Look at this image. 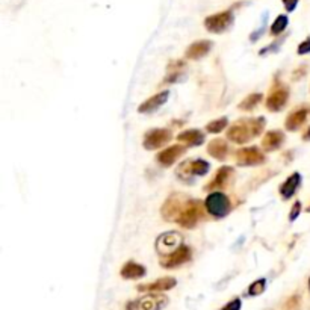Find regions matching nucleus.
Here are the masks:
<instances>
[{
    "label": "nucleus",
    "mask_w": 310,
    "mask_h": 310,
    "mask_svg": "<svg viewBox=\"0 0 310 310\" xmlns=\"http://www.w3.org/2000/svg\"><path fill=\"white\" fill-rule=\"evenodd\" d=\"M182 245V236L177 231H170V233H164L158 238L156 242V248L161 253V256H168L173 251H176L179 247Z\"/></svg>",
    "instance_id": "1a4fd4ad"
},
{
    "label": "nucleus",
    "mask_w": 310,
    "mask_h": 310,
    "mask_svg": "<svg viewBox=\"0 0 310 310\" xmlns=\"http://www.w3.org/2000/svg\"><path fill=\"white\" fill-rule=\"evenodd\" d=\"M120 274L126 280H138V279H142L145 276V268L142 265L130 260V262L124 263V266L121 268Z\"/></svg>",
    "instance_id": "6ab92c4d"
},
{
    "label": "nucleus",
    "mask_w": 310,
    "mask_h": 310,
    "mask_svg": "<svg viewBox=\"0 0 310 310\" xmlns=\"http://www.w3.org/2000/svg\"><path fill=\"white\" fill-rule=\"evenodd\" d=\"M307 113H309V110H307L306 107H304V109H298V110L289 113L288 118H286V123H285L286 129L291 130V132L300 129V127L306 123V120H307Z\"/></svg>",
    "instance_id": "4be33fe9"
},
{
    "label": "nucleus",
    "mask_w": 310,
    "mask_h": 310,
    "mask_svg": "<svg viewBox=\"0 0 310 310\" xmlns=\"http://www.w3.org/2000/svg\"><path fill=\"white\" fill-rule=\"evenodd\" d=\"M298 55H307V53H310V36L309 38H306L300 46H298Z\"/></svg>",
    "instance_id": "2f4dec72"
},
{
    "label": "nucleus",
    "mask_w": 310,
    "mask_h": 310,
    "mask_svg": "<svg viewBox=\"0 0 310 310\" xmlns=\"http://www.w3.org/2000/svg\"><path fill=\"white\" fill-rule=\"evenodd\" d=\"M189 202H191V200H189L186 196H182V194H179V192L171 194V196L165 200V203H164V206H162V210H161L164 219H167V221L176 219V221H177V218L180 216V213L185 210V207L188 206Z\"/></svg>",
    "instance_id": "f03ea898"
},
{
    "label": "nucleus",
    "mask_w": 310,
    "mask_h": 310,
    "mask_svg": "<svg viewBox=\"0 0 310 310\" xmlns=\"http://www.w3.org/2000/svg\"><path fill=\"white\" fill-rule=\"evenodd\" d=\"M265 289H266V279H259L248 286V295L259 297L265 292Z\"/></svg>",
    "instance_id": "bb28decb"
},
{
    "label": "nucleus",
    "mask_w": 310,
    "mask_h": 310,
    "mask_svg": "<svg viewBox=\"0 0 310 310\" xmlns=\"http://www.w3.org/2000/svg\"><path fill=\"white\" fill-rule=\"evenodd\" d=\"M242 307V301L239 298H235L231 301H228L227 304H224L219 310H241Z\"/></svg>",
    "instance_id": "c756f323"
},
{
    "label": "nucleus",
    "mask_w": 310,
    "mask_h": 310,
    "mask_svg": "<svg viewBox=\"0 0 310 310\" xmlns=\"http://www.w3.org/2000/svg\"><path fill=\"white\" fill-rule=\"evenodd\" d=\"M203 207H205V203H202L199 200L189 202L188 206L185 207V210L177 218V224L182 225L183 228H194L205 215Z\"/></svg>",
    "instance_id": "7ed1b4c3"
},
{
    "label": "nucleus",
    "mask_w": 310,
    "mask_h": 310,
    "mask_svg": "<svg viewBox=\"0 0 310 310\" xmlns=\"http://www.w3.org/2000/svg\"><path fill=\"white\" fill-rule=\"evenodd\" d=\"M212 46H213V43L209 41V40H200V41H196V43H192V44L186 49L185 56H186L188 59L199 61V59H202L203 56H206L207 53L210 52Z\"/></svg>",
    "instance_id": "2eb2a0df"
},
{
    "label": "nucleus",
    "mask_w": 310,
    "mask_h": 310,
    "mask_svg": "<svg viewBox=\"0 0 310 310\" xmlns=\"http://www.w3.org/2000/svg\"><path fill=\"white\" fill-rule=\"evenodd\" d=\"M300 183H301V176H300L298 173H294L292 176H289V177L286 179V182H285V183L282 185V188H280V196H282V199H285V200L291 199V197L297 192Z\"/></svg>",
    "instance_id": "412c9836"
},
{
    "label": "nucleus",
    "mask_w": 310,
    "mask_h": 310,
    "mask_svg": "<svg viewBox=\"0 0 310 310\" xmlns=\"http://www.w3.org/2000/svg\"><path fill=\"white\" fill-rule=\"evenodd\" d=\"M282 2H283L285 9H286L288 12H292V11L297 8V5H298V0H282Z\"/></svg>",
    "instance_id": "473e14b6"
},
{
    "label": "nucleus",
    "mask_w": 310,
    "mask_h": 310,
    "mask_svg": "<svg viewBox=\"0 0 310 310\" xmlns=\"http://www.w3.org/2000/svg\"><path fill=\"white\" fill-rule=\"evenodd\" d=\"M309 289H310V279H309Z\"/></svg>",
    "instance_id": "e433bc0d"
},
{
    "label": "nucleus",
    "mask_w": 310,
    "mask_h": 310,
    "mask_svg": "<svg viewBox=\"0 0 310 310\" xmlns=\"http://www.w3.org/2000/svg\"><path fill=\"white\" fill-rule=\"evenodd\" d=\"M231 174H233V168H230V167H221V168L215 173V176H213V179L210 180V183H209L207 186H205V189L210 191V192L221 191L222 188L227 186V183H228Z\"/></svg>",
    "instance_id": "ddd939ff"
},
{
    "label": "nucleus",
    "mask_w": 310,
    "mask_h": 310,
    "mask_svg": "<svg viewBox=\"0 0 310 310\" xmlns=\"http://www.w3.org/2000/svg\"><path fill=\"white\" fill-rule=\"evenodd\" d=\"M209 168H210L209 162L203 161V159L191 161V173H192V176H205L207 171H209Z\"/></svg>",
    "instance_id": "a878e982"
},
{
    "label": "nucleus",
    "mask_w": 310,
    "mask_h": 310,
    "mask_svg": "<svg viewBox=\"0 0 310 310\" xmlns=\"http://www.w3.org/2000/svg\"><path fill=\"white\" fill-rule=\"evenodd\" d=\"M288 23H289L288 15H285V14L279 15V17L274 20V23L271 24V30H269V32H271V35L277 36V35L283 33V32H285V29L288 27Z\"/></svg>",
    "instance_id": "b1692460"
},
{
    "label": "nucleus",
    "mask_w": 310,
    "mask_h": 310,
    "mask_svg": "<svg viewBox=\"0 0 310 310\" xmlns=\"http://www.w3.org/2000/svg\"><path fill=\"white\" fill-rule=\"evenodd\" d=\"M262 94H259V93H256V94H250V96H247L241 103L238 104V107L241 109V110H253L257 104L262 102Z\"/></svg>",
    "instance_id": "5701e85b"
},
{
    "label": "nucleus",
    "mask_w": 310,
    "mask_h": 310,
    "mask_svg": "<svg viewBox=\"0 0 310 310\" xmlns=\"http://www.w3.org/2000/svg\"><path fill=\"white\" fill-rule=\"evenodd\" d=\"M177 141H180L189 147H199L205 142V135L199 129H191V130H185V132L179 133Z\"/></svg>",
    "instance_id": "a211bd4d"
},
{
    "label": "nucleus",
    "mask_w": 310,
    "mask_h": 310,
    "mask_svg": "<svg viewBox=\"0 0 310 310\" xmlns=\"http://www.w3.org/2000/svg\"><path fill=\"white\" fill-rule=\"evenodd\" d=\"M168 97H170V93L168 91H162V93H158L154 96H151L148 100L142 102L138 107V112L141 113H150V112H154L156 109H159L162 104H165L168 102Z\"/></svg>",
    "instance_id": "dca6fc26"
},
{
    "label": "nucleus",
    "mask_w": 310,
    "mask_h": 310,
    "mask_svg": "<svg viewBox=\"0 0 310 310\" xmlns=\"http://www.w3.org/2000/svg\"><path fill=\"white\" fill-rule=\"evenodd\" d=\"M227 138L235 144H247L251 138H254L251 118L239 120L235 124H231L227 132Z\"/></svg>",
    "instance_id": "20e7f679"
},
{
    "label": "nucleus",
    "mask_w": 310,
    "mask_h": 310,
    "mask_svg": "<svg viewBox=\"0 0 310 310\" xmlns=\"http://www.w3.org/2000/svg\"><path fill=\"white\" fill-rule=\"evenodd\" d=\"M225 127H227V118L222 117V118H218V120L210 121V123L206 126V130L209 133H213V135H215V133L222 132Z\"/></svg>",
    "instance_id": "cd10ccee"
},
{
    "label": "nucleus",
    "mask_w": 310,
    "mask_h": 310,
    "mask_svg": "<svg viewBox=\"0 0 310 310\" xmlns=\"http://www.w3.org/2000/svg\"><path fill=\"white\" fill-rule=\"evenodd\" d=\"M285 142V133L280 130H271L268 132L262 139V147L265 151H274L279 150Z\"/></svg>",
    "instance_id": "f3484780"
},
{
    "label": "nucleus",
    "mask_w": 310,
    "mask_h": 310,
    "mask_svg": "<svg viewBox=\"0 0 310 310\" xmlns=\"http://www.w3.org/2000/svg\"><path fill=\"white\" fill-rule=\"evenodd\" d=\"M233 11L227 9L205 18V27L212 33H222L233 24Z\"/></svg>",
    "instance_id": "39448f33"
},
{
    "label": "nucleus",
    "mask_w": 310,
    "mask_h": 310,
    "mask_svg": "<svg viewBox=\"0 0 310 310\" xmlns=\"http://www.w3.org/2000/svg\"><path fill=\"white\" fill-rule=\"evenodd\" d=\"M177 285V280L174 277H162L159 280H154L151 283H145V285H139L136 289L139 292H150V294H161L165 291L173 289Z\"/></svg>",
    "instance_id": "9b49d317"
},
{
    "label": "nucleus",
    "mask_w": 310,
    "mask_h": 310,
    "mask_svg": "<svg viewBox=\"0 0 310 310\" xmlns=\"http://www.w3.org/2000/svg\"><path fill=\"white\" fill-rule=\"evenodd\" d=\"M173 135L168 129H150L142 139V145L145 150H158L167 145L171 141Z\"/></svg>",
    "instance_id": "423d86ee"
},
{
    "label": "nucleus",
    "mask_w": 310,
    "mask_h": 310,
    "mask_svg": "<svg viewBox=\"0 0 310 310\" xmlns=\"http://www.w3.org/2000/svg\"><path fill=\"white\" fill-rule=\"evenodd\" d=\"M282 310H301V297L298 294L289 297L283 306H282Z\"/></svg>",
    "instance_id": "c85d7f7f"
},
{
    "label": "nucleus",
    "mask_w": 310,
    "mask_h": 310,
    "mask_svg": "<svg viewBox=\"0 0 310 310\" xmlns=\"http://www.w3.org/2000/svg\"><path fill=\"white\" fill-rule=\"evenodd\" d=\"M236 164L241 167H254L265 162L263 153L256 147H244L236 151Z\"/></svg>",
    "instance_id": "6e6552de"
},
{
    "label": "nucleus",
    "mask_w": 310,
    "mask_h": 310,
    "mask_svg": "<svg viewBox=\"0 0 310 310\" xmlns=\"http://www.w3.org/2000/svg\"><path fill=\"white\" fill-rule=\"evenodd\" d=\"M192 257V251L188 245L182 244L176 251H173L171 254L168 256H164L161 257V265L162 268L165 269H174V268H179L180 265H185L186 262H189Z\"/></svg>",
    "instance_id": "0eeeda50"
},
{
    "label": "nucleus",
    "mask_w": 310,
    "mask_h": 310,
    "mask_svg": "<svg viewBox=\"0 0 310 310\" xmlns=\"http://www.w3.org/2000/svg\"><path fill=\"white\" fill-rule=\"evenodd\" d=\"M307 212H310V206H309V207H307Z\"/></svg>",
    "instance_id": "c9c22d12"
},
{
    "label": "nucleus",
    "mask_w": 310,
    "mask_h": 310,
    "mask_svg": "<svg viewBox=\"0 0 310 310\" xmlns=\"http://www.w3.org/2000/svg\"><path fill=\"white\" fill-rule=\"evenodd\" d=\"M303 139H304V141H310V127L303 133Z\"/></svg>",
    "instance_id": "f704fd0d"
},
{
    "label": "nucleus",
    "mask_w": 310,
    "mask_h": 310,
    "mask_svg": "<svg viewBox=\"0 0 310 310\" xmlns=\"http://www.w3.org/2000/svg\"><path fill=\"white\" fill-rule=\"evenodd\" d=\"M306 70H307V67H306V65H304V67H300L298 70H295L297 73H294V79H295V81H298L301 76H304V74H306Z\"/></svg>",
    "instance_id": "72a5a7b5"
},
{
    "label": "nucleus",
    "mask_w": 310,
    "mask_h": 310,
    "mask_svg": "<svg viewBox=\"0 0 310 310\" xmlns=\"http://www.w3.org/2000/svg\"><path fill=\"white\" fill-rule=\"evenodd\" d=\"M205 209L207 210V213L212 215L213 218H224L231 210V205H230L228 197L224 192L216 191V192H210L207 196L206 202H205Z\"/></svg>",
    "instance_id": "f257e3e1"
},
{
    "label": "nucleus",
    "mask_w": 310,
    "mask_h": 310,
    "mask_svg": "<svg viewBox=\"0 0 310 310\" xmlns=\"http://www.w3.org/2000/svg\"><path fill=\"white\" fill-rule=\"evenodd\" d=\"M170 303L167 295L148 294L136 301V310H162Z\"/></svg>",
    "instance_id": "9d476101"
},
{
    "label": "nucleus",
    "mask_w": 310,
    "mask_h": 310,
    "mask_svg": "<svg viewBox=\"0 0 310 310\" xmlns=\"http://www.w3.org/2000/svg\"><path fill=\"white\" fill-rule=\"evenodd\" d=\"M176 174H177V177H179L180 180H183V182H186V183H191V180H192V177H194L192 173H191V161L182 162V164L179 165Z\"/></svg>",
    "instance_id": "393cba45"
},
{
    "label": "nucleus",
    "mask_w": 310,
    "mask_h": 310,
    "mask_svg": "<svg viewBox=\"0 0 310 310\" xmlns=\"http://www.w3.org/2000/svg\"><path fill=\"white\" fill-rule=\"evenodd\" d=\"M207 153L218 161H225L228 153V145L224 139H212L207 145Z\"/></svg>",
    "instance_id": "aec40b11"
},
{
    "label": "nucleus",
    "mask_w": 310,
    "mask_h": 310,
    "mask_svg": "<svg viewBox=\"0 0 310 310\" xmlns=\"http://www.w3.org/2000/svg\"><path fill=\"white\" fill-rule=\"evenodd\" d=\"M185 151H186V148L182 147V145H171V147L165 148L164 151H161L158 154V162L162 167H170L176 161H179L182 158V154H185Z\"/></svg>",
    "instance_id": "4468645a"
},
{
    "label": "nucleus",
    "mask_w": 310,
    "mask_h": 310,
    "mask_svg": "<svg viewBox=\"0 0 310 310\" xmlns=\"http://www.w3.org/2000/svg\"><path fill=\"white\" fill-rule=\"evenodd\" d=\"M300 212H301V203H300V202H295L292 209H291V212H289V219H291V221H295V219L298 218Z\"/></svg>",
    "instance_id": "7c9ffc66"
},
{
    "label": "nucleus",
    "mask_w": 310,
    "mask_h": 310,
    "mask_svg": "<svg viewBox=\"0 0 310 310\" xmlns=\"http://www.w3.org/2000/svg\"><path fill=\"white\" fill-rule=\"evenodd\" d=\"M288 99H289V91L286 88H276L271 91V94L268 96L266 99V107L271 110V112H279L282 110L286 103H288Z\"/></svg>",
    "instance_id": "f8f14e48"
}]
</instances>
